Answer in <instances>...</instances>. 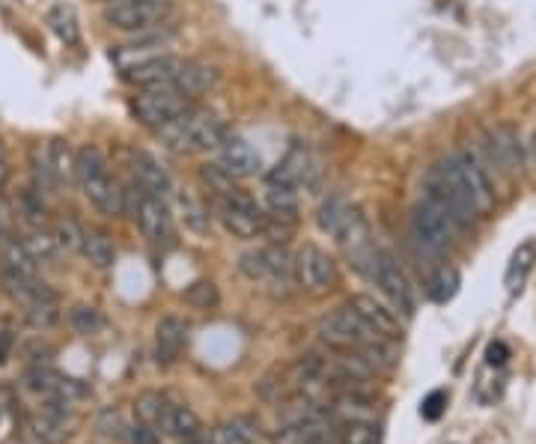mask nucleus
I'll use <instances>...</instances> for the list:
<instances>
[{
	"label": "nucleus",
	"instance_id": "5",
	"mask_svg": "<svg viewBox=\"0 0 536 444\" xmlns=\"http://www.w3.org/2000/svg\"><path fill=\"white\" fill-rule=\"evenodd\" d=\"M188 111H191V99L173 87H146L132 99L134 120L152 132H164Z\"/></svg>",
	"mask_w": 536,
	"mask_h": 444
},
{
	"label": "nucleus",
	"instance_id": "44",
	"mask_svg": "<svg viewBox=\"0 0 536 444\" xmlns=\"http://www.w3.org/2000/svg\"><path fill=\"white\" fill-rule=\"evenodd\" d=\"M9 176H12V161H9V152H6V147L0 144V194H6Z\"/></svg>",
	"mask_w": 536,
	"mask_h": 444
},
{
	"label": "nucleus",
	"instance_id": "36",
	"mask_svg": "<svg viewBox=\"0 0 536 444\" xmlns=\"http://www.w3.org/2000/svg\"><path fill=\"white\" fill-rule=\"evenodd\" d=\"M295 227H298V221H292V218H280V215H271V212H268L260 236H266L268 245H286V242L295 236Z\"/></svg>",
	"mask_w": 536,
	"mask_h": 444
},
{
	"label": "nucleus",
	"instance_id": "22",
	"mask_svg": "<svg viewBox=\"0 0 536 444\" xmlns=\"http://www.w3.org/2000/svg\"><path fill=\"white\" fill-rule=\"evenodd\" d=\"M489 152L504 170H519L522 167V144L510 126H498L489 132Z\"/></svg>",
	"mask_w": 536,
	"mask_h": 444
},
{
	"label": "nucleus",
	"instance_id": "29",
	"mask_svg": "<svg viewBox=\"0 0 536 444\" xmlns=\"http://www.w3.org/2000/svg\"><path fill=\"white\" fill-rule=\"evenodd\" d=\"M48 27L57 33V39H63L66 45H75L81 39V24H78V15L69 3H54L45 15Z\"/></svg>",
	"mask_w": 536,
	"mask_h": 444
},
{
	"label": "nucleus",
	"instance_id": "21",
	"mask_svg": "<svg viewBox=\"0 0 536 444\" xmlns=\"http://www.w3.org/2000/svg\"><path fill=\"white\" fill-rule=\"evenodd\" d=\"M215 84H218V69H215V66L188 60L185 69H182V75H179V81L173 84V90H179V93L188 96V99H197V96L209 93Z\"/></svg>",
	"mask_w": 536,
	"mask_h": 444
},
{
	"label": "nucleus",
	"instance_id": "10",
	"mask_svg": "<svg viewBox=\"0 0 536 444\" xmlns=\"http://www.w3.org/2000/svg\"><path fill=\"white\" fill-rule=\"evenodd\" d=\"M173 12V0H108L105 6V24H111L120 33H146L167 21Z\"/></svg>",
	"mask_w": 536,
	"mask_h": 444
},
{
	"label": "nucleus",
	"instance_id": "9",
	"mask_svg": "<svg viewBox=\"0 0 536 444\" xmlns=\"http://www.w3.org/2000/svg\"><path fill=\"white\" fill-rule=\"evenodd\" d=\"M126 209L132 212L134 224L140 227V233L149 242L164 245L173 239V215H170V203L164 197H155V194L143 191L140 185H132L126 191Z\"/></svg>",
	"mask_w": 536,
	"mask_h": 444
},
{
	"label": "nucleus",
	"instance_id": "1",
	"mask_svg": "<svg viewBox=\"0 0 536 444\" xmlns=\"http://www.w3.org/2000/svg\"><path fill=\"white\" fill-rule=\"evenodd\" d=\"M423 191V200L444 209L459 230L471 227L480 215H486L495 206L492 176L471 149H459L447 158L444 167H435Z\"/></svg>",
	"mask_w": 536,
	"mask_h": 444
},
{
	"label": "nucleus",
	"instance_id": "41",
	"mask_svg": "<svg viewBox=\"0 0 536 444\" xmlns=\"http://www.w3.org/2000/svg\"><path fill=\"white\" fill-rule=\"evenodd\" d=\"M444 409H447V394H444V391H432V394L423 400L420 415H423L426 421H438V418L444 415Z\"/></svg>",
	"mask_w": 536,
	"mask_h": 444
},
{
	"label": "nucleus",
	"instance_id": "14",
	"mask_svg": "<svg viewBox=\"0 0 536 444\" xmlns=\"http://www.w3.org/2000/svg\"><path fill=\"white\" fill-rule=\"evenodd\" d=\"M218 152V167L224 173H230L233 179H248V176H257L263 170V158L260 152L251 147L245 138L239 135H230L221 141V147L215 149Z\"/></svg>",
	"mask_w": 536,
	"mask_h": 444
},
{
	"label": "nucleus",
	"instance_id": "12",
	"mask_svg": "<svg viewBox=\"0 0 536 444\" xmlns=\"http://www.w3.org/2000/svg\"><path fill=\"white\" fill-rule=\"evenodd\" d=\"M367 278H370L385 296L391 298V304H394L400 313H405V316L414 313V290H411L405 272L400 269V263H397L388 251H376V260H373Z\"/></svg>",
	"mask_w": 536,
	"mask_h": 444
},
{
	"label": "nucleus",
	"instance_id": "43",
	"mask_svg": "<svg viewBox=\"0 0 536 444\" xmlns=\"http://www.w3.org/2000/svg\"><path fill=\"white\" fill-rule=\"evenodd\" d=\"M132 444H158V430L137 421L132 427Z\"/></svg>",
	"mask_w": 536,
	"mask_h": 444
},
{
	"label": "nucleus",
	"instance_id": "45",
	"mask_svg": "<svg viewBox=\"0 0 536 444\" xmlns=\"http://www.w3.org/2000/svg\"><path fill=\"white\" fill-rule=\"evenodd\" d=\"M507 355H510V352H507V346H504V343H492V346H489V352H486L489 364H495V367H501V364L507 361Z\"/></svg>",
	"mask_w": 536,
	"mask_h": 444
},
{
	"label": "nucleus",
	"instance_id": "42",
	"mask_svg": "<svg viewBox=\"0 0 536 444\" xmlns=\"http://www.w3.org/2000/svg\"><path fill=\"white\" fill-rule=\"evenodd\" d=\"M209 442L212 444H248L230 424H224V427H218V430H212V436H209Z\"/></svg>",
	"mask_w": 536,
	"mask_h": 444
},
{
	"label": "nucleus",
	"instance_id": "17",
	"mask_svg": "<svg viewBox=\"0 0 536 444\" xmlns=\"http://www.w3.org/2000/svg\"><path fill=\"white\" fill-rule=\"evenodd\" d=\"M132 173H134V185H140L143 191L155 194V197H164L170 200L173 197V176L170 170L152 155V152H134L132 155Z\"/></svg>",
	"mask_w": 536,
	"mask_h": 444
},
{
	"label": "nucleus",
	"instance_id": "15",
	"mask_svg": "<svg viewBox=\"0 0 536 444\" xmlns=\"http://www.w3.org/2000/svg\"><path fill=\"white\" fill-rule=\"evenodd\" d=\"M310 155L304 147H292L271 170L266 173V188H292L298 191L301 185H310Z\"/></svg>",
	"mask_w": 536,
	"mask_h": 444
},
{
	"label": "nucleus",
	"instance_id": "25",
	"mask_svg": "<svg viewBox=\"0 0 536 444\" xmlns=\"http://www.w3.org/2000/svg\"><path fill=\"white\" fill-rule=\"evenodd\" d=\"M81 254L87 257V263L93 269H111L114 260H117V248H114V242L105 230H84Z\"/></svg>",
	"mask_w": 536,
	"mask_h": 444
},
{
	"label": "nucleus",
	"instance_id": "40",
	"mask_svg": "<svg viewBox=\"0 0 536 444\" xmlns=\"http://www.w3.org/2000/svg\"><path fill=\"white\" fill-rule=\"evenodd\" d=\"M230 427H233V430H236L248 444L260 442V421H257V418H251V415H239V418L230 421Z\"/></svg>",
	"mask_w": 536,
	"mask_h": 444
},
{
	"label": "nucleus",
	"instance_id": "18",
	"mask_svg": "<svg viewBox=\"0 0 536 444\" xmlns=\"http://www.w3.org/2000/svg\"><path fill=\"white\" fill-rule=\"evenodd\" d=\"M188 343V325L179 316H164L155 328V358L158 364H173Z\"/></svg>",
	"mask_w": 536,
	"mask_h": 444
},
{
	"label": "nucleus",
	"instance_id": "34",
	"mask_svg": "<svg viewBox=\"0 0 536 444\" xmlns=\"http://www.w3.org/2000/svg\"><path fill=\"white\" fill-rule=\"evenodd\" d=\"M75 152L78 149L69 147V141H63V138H54L48 144V155H51V164H54L60 182H75Z\"/></svg>",
	"mask_w": 536,
	"mask_h": 444
},
{
	"label": "nucleus",
	"instance_id": "3",
	"mask_svg": "<svg viewBox=\"0 0 536 444\" xmlns=\"http://www.w3.org/2000/svg\"><path fill=\"white\" fill-rule=\"evenodd\" d=\"M239 272L274 298L289 296V287L295 278L292 257H289L286 245H263L254 251H245L239 257Z\"/></svg>",
	"mask_w": 536,
	"mask_h": 444
},
{
	"label": "nucleus",
	"instance_id": "20",
	"mask_svg": "<svg viewBox=\"0 0 536 444\" xmlns=\"http://www.w3.org/2000/svg\"><path fill=\"white\" fill-rule=\"evenodd\" d=\"M27 164H30V185L42 194V197H54L60 188H63V182H60V176H57V170H54V164H51V155H48V144H33L30 147V155H27Z\"/></svg>",
	"mask_w": 536,
	"mask_h": 444
},
{
	"label": "nucleus",
	"instance_id": "23",
	"mask_svg": "<svg viewBox=\"0 0 536 444\" xmlns=\"http://www.w3.org/2000/svg\"><path fill=\"white\" fill-rule=\"evenodd\" d=\"M15 215L24 227H51L48 224V197H42L33 185L18 191Z\"/></svg>",
	"mask_w": 536,
	"mask_h": 444
},
{
	"label": "nucleus",
	"instance_id": "6",
	"mask_svg": "<svg viewBox=\"0 0 536 444\" xmlns=\"http://www.w3.org/2000/svg\"><path fill=\"white\" fill-rule=\"evenodd\" d=\"M456 233H459L456 221L444 209H438L435 203L420 200L414 206V212H411V239L423 254H429V257L444 254L453 245Z\"/></svg>",
	"mask_w": 536,
	"mask_h": 444
},
{
	"label": "nucleus",
	"instance_id": "26",
	"mask_svg": "<svg viewBox=\"0 0 536 444\" xmlns=\"http://www.w3.org/2000/svg\"><path fill=\"white\" fill-rule=\"evenodd\" d=\"M24 307H27V310H24V313H27V322H30L33 328H51V325H57V319H60V298H57L54 290H48V287H42Z\"/></svg>",
	"mask_w": 536,
	"mask_h": 444
},
{
	"label": "nucleus",
	"instance_id": "27",
	"mask_svg": "<svg viewBox=\"0 0 536 444\" xmlns=\"http://www.w3.org/2000/svg\"><path fill=\"white\" fill-rule=\"evenodd\" d=\"M21 245L27 248V254L42 266V263H54L60 254V245L51 233V227H27L24 236H18Z\"/></svg>",
	"mask_w": 536,
	"mask_h": 444
},
{
	"label": "nucleus",
	"instance_id": "16",
	"mask_svg": "<svg viewBox=\"0 0 536 444\" xmlns=\"http://www.w3.org/2000/svg\"><path fill=\"white\" fill-rule=\"evenodd\" d=\"M346 307H352L376 334H382V337H388V340H400L402 337V325L400 319H397V313L391 310V307H385L382 301H376V296H370V293H355V296L346 301Z\"/></svg>",
	"mask_w": 536,
	"mask_h": 444
},
{
	"label": "nucleus",
	"instance_id": "7",
	"mask_svg": "<svg viewBox=\"0 0 536 444\" xmlns=\"http://www.w3.org/2000/svg\"><path fill=\"white\" fill-rule=\"evenodd\" d=\"M215 215L224 224V230L236 239H257L266 221L263 206L242 188H233L227 194L215 197Z\"/></svg>",
	"mask_w": 536,
	"mask_h": 444
},
{
	"label": "nucleus",
	"instance_id": "30",
	"mask_svg": "<svg viewBox=\"0 0 536 444\" xmlns=\"http://www.w3.org/2000/svg\"><path fill=\"white\" fill-rule=\"evenodd\" d=\"M176 203H179V212H182V224L191 233L206 236L212 230V215H209V209L194 194H176Z\"/></svg>",
	"mask_w": 536,
	"mask_h": 444
},
{
	"label": "nucleus",
	"instance_id": "35",
	"mask_svg": "<svg viewBox=\"0 0 536 444\" xmlns=\"http://www.w3.org/2000/svg\"><path fill=\"white\" fill-rule=\"evenodd\" d=\"M337 439L340 444H382V433L373 421H352V424H343Z\"/></svg>",
	"mask_w": 536,
	"mask_h": 444
},
{
	"label": "nucleus",
	"instance_id": "37",
	"mask_svg": "<svg viewBox=\"0 0 536 444\" xmlns=\"http://www.w3.org/2000/svg\"><path fill=\"white\" fill-rule=\"evenodd\" d=\"M185 301L194 307V310H215L218 307V287L212 281H194L188 290H185Z\"/></svg>",
	"mask_w": 536,
	"mask_h": 444
},
{
	"label": "nucleus",
	"instance_id": "39",
	"mask_svg": "<svg viewBox=\"0 0 536 444\" xmlns=\"http://www.w3.org/2000/svg\"><path fill=\"white\" fill-rule=\"evenodd\" d=\"M18 236V215L15 206L6 200V194H0V239Z\"/></svg>",
	"mask_w": 536,
	"mask_h": 444
},
{
	"label": "nucleus",
	"instance_id": "11",
	"mask_svg": "<svg viewBox=\"0 0 536 444\" xmlns=\"http://www.w3.org/2000/svg\"><path fill=\"white\" fill-rule=\"evenodd\" d=\"M292 272H295L298 287L310 296H325L340 281L334 257L328 251H322L319 245H304L292 260Z\"/></svg>",
	"mask_w": 536,
	"mask_h": 444
},
{
	"label": "nucleus",
	"instance_id": "46",
	"mask_svg": "<svg viewBox=\"0 0 536 444\" xmlns=\"http://www.w3.org/2000/svg\"><path fill=\"white\" fill-rule=\"evenodd\" d=\"M12 331H0V364H6L12 358Z\"/></svg>",
	"mask_w": 536,
	"mask_h": 444
},
{
	"label": "nucleus",
	"instance_id": "31",
	"mask_svg": "<svg viewBox=\"0 0 536 444\" xmlns=\"http://www.w3.org/2000/svg\"><path fill=\"white\" fill-rule=\"evenodd\" d=\"M164 409H167V400L155 391H143L137 400H134V415L140 424L152 427L161 433V421H164Z\"/></svg>",
	"mask_w": 536,
	"mask_h": 444
},
{
	"label": "nucleus",
	"instance_id": "33",
	"mask_svg": "<svg viewBox=\"0 0 536 444\" xmlns=\"http://www.w3.org/2000/svg\"><path fill=\"white\" fill-rule=\"evenodd\" d=\"M69 322H72V328H75L78 334H84V337L99 334V331L105 328V316H102V310L93 307V304H75V307L69 310Z\"/></svg>",
	"mask_w": 536,
	"mask_h": 444
},
{
	"label": "nucleus",
	"instance_id": "24",
	"mask_svg": "<svg viewBox=\"0 0 536 444\" xmlns=\"http://www.w3.org/2000/svg\"><path fill=\"white\" fill-rule=\"evenodd\" d=\"M358 209L352 206V203H346L343 197H328L322 206H319V215H316V224H319V230L322 233H328L331 239H337L340 233H343V227L352 221V215H355Z\"/></svg>",
	"mask_w": 536,
	"mask_h": 444
},
{
	"label": "nucleus",
	"instance_id": "32",
	"mask_svg": "<svg viewBox=\"0 0 536 444\" xmlns=\"http://www.w3.org/2000/svg\"><path fill=\"white\" fill-rule=\"evenodd\" d=\"M459 287H462L459 272H456L453 266H441V269L429 278V298H432L435 304H447L450 298L459 293Z\"/></svg>",
	"mask_w": 536,
	"mask_h": 444
},
{
	"label": "nucleus",
	"instance_id": "4",
	"mask_svg": "<svg viewBox=\"0 0 536 444\" xmlns=\"http://www.w3.org/2000/svg\"><path fill=\"white\" fill-rule=\"evenodd\" d=\"M164 141L173 152H215L227 138V126L221 117L209 108H191L185 117H179L173 126H167Z\"/></svg>",
	"mask_w": 536,
	"mask_h": 444
},
{
	"label": "nucleus",
	"instance_id": "19",
	"mask_svg": "<svg viewBox=\"0 0 536 444\" xmlns=\"http://www.w3.org/2000/svg\"><path fill=\"white\" fill-rule=\"evenodd\" d=\"M161 433H167L176 442H194V439H200L203 424H200L197 412L188 403H167L164 421H161Z\"/></svg>",
	"mask_w": 536,
	"mask_h": 444
},
{
	"label": "nucleus",
	"instance_id": "47",
	"mask_svg": "<svg viewBox=\"0 0 536 444\" xmlns=\"http://www.w3.org/2000/svg\"><path fill=\"white\" fill-rule=\"evenodd\" d=\"M188 444H212L209 439H194V442H188Z\"/></svg>",
	"mask_w": 536,
	"mask_h": 444
},
{
	"label": "nucleus",
	"instance_id": "28",
	"mask_svg": "<svg viewBox=\"0 0 536 444\" xmlns=\"http://www.w3.org/2000/svg\"><path fill=\"white\" fill-rule=\"evenodd\" d=\"M536 266V242L534 239H528V242H522L516 251H513V260H510V266H507V290L510 293H519L522 287H525V281H528V275L534 272Z\"/></svg>",
	"mask_w": 536,
	"mask_h": 444
},
{
	"label": "nucleus",
	"instance_id": "8",
	"mask_svg": "<svg viewBox=\"0 0 536 444\" xmlns=\"http://www.w3.org/2000/svg\"><path fill=\"white\" fill-rule=\"evenodd\" d=\"M322 343H328V349H343V352H358L361 346L373 343V340H388L382 334H376L352 307H340L331 310L319 319L316 325Z\"/></svg>",
	"mask_w": 536,
	"mask_h": 444
},
{
	"label": "nucleus",
	"instance_id": "2",
	"mask_svg": "<svg viewBox=\"0 0 536 444\" xmlns=\"http://www.w3.org/2000/svg\"><path fill=\"white\" fill-rule=\"evenodd\" d=\"M75 182L81 185L90 206L105 218L126 215V191L111 176L108 158L99 147H81L75 152Z\"/></svg>",
	"mask_w": 536,
	"mask_h": 444
},
{
	"label": "nucleus",
	"instance_id": "38",
	"mask_svg": "<svg viewBox=\"0 0 536 444\" xmlns=\"http://www.w3.org/2000/svg\"><path fill=\"white\" fill-rule=\"evenodd\" d=\"M54 239L63 251H81V239H84V227L75 218H60L54 224Z\"/></svg>",
	"mask_w": 536,
	"mask_h": 444
},
{
	"label": "nucleus",
	"instance_id": "13",
	"mask_svg": "<svg viewBox=\"0 0 536 444\" xmlns=\"http://www.w3.org/2000/svg\"><path fill=\"white\" fill-rule=\"evenodd\" d=\"M185 57H176V54H158V57H146L134 66H126L123 69V78L146 90V87H173L185 69Z\"/></svg>",
	"mask_w": 536,
	"mask_h": 444
}]
</instances>
